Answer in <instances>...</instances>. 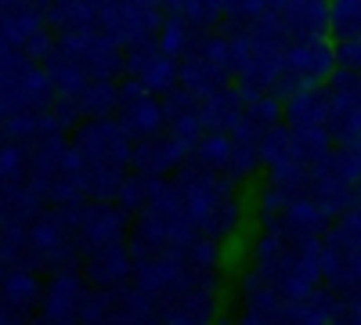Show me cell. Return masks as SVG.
<instances>
[{
	"mask_svg": "<svg viewBox=\"0 0 361 325\" xmlns=\"http://www.w3.org/2000/svg\"><path fill=\"white\" fill-rule=\"evenodd\" d=\"M177 195L185 221L195 228V235H209V239H224L243 221V202H238L235 188L224 173L202 170V166H180L177 170Z\"/></svg>",
	"mask_w": 361,
	"mask_h": 325,
	"instance_id": "6da1fadb",
	"label": "cell"
},
{
	"mask_svg": "<svg viewBox=\"0 0 361 325\" xmlns=\"http://www.w3.org/2000/svg\"><path fill=\"white\" fill-rule=\"evenodd\" d=\"M235 80L231 73V51H228V37L206 29L199 33L195 47L180 58V87L192 94V98H206L228 87Z\"/></svg>",
	"mask_w": 361,
	"mask_h": 325,
	"instance_id": "7a4b0ae2",
	"label": "cell"
},
{
	"mask_svg": "<svg viewBox=\"0 0 361 325\" xmlns=\"http://www.w3.org/2000/svg\"><path fill=\"white\" fill-rule=\"evenodd\" d=\"M163 18H166L163 0H102L98 8V29H105L127 51L152 44Z\"/></svg>",
	"mask_w": 361,
	"mask_h": 325,
	"instance_id": "3957f363",
	"label": "cell"
},
{
	"mask_svg": "<svg viewBox=\"0 0 361 325\" xmlns=\"http://www.w3.org/2000/svg\"><path fill=\"white\" fill-rule=\"evenodd\" d=\"M333 73H336L333 44H329L325 37L289 40L286 44V58H282V76L275 83V94L286 102L289 94L304 91V87H325Z\"/></svg>",
	"mask_w": 361,
	"mask_h": 325,
	"instance_id": "277c9868",
	"label": "cell"
},
{
	"mask_svg": "<svg viewBox=\"0 0 361 325\" xmlns=\"http://www.w3.org/2000/svg\"><path fill=\"white\" fill-rule=\"evenodd\" d=\"M116 112H119V127L134 137V145L166 130V105H163V98L148 94L145 87H137L134 80L127 87H119V109Z\"/></svg>",
	"mask_w": 361,
	"mask_h": 325,
	"instance_id": "5b68a950",
	"label": "cell"
},
{
	"mask_svg": "<svg viewBox=\"0 0 361 325\" xmlns=\"http://www.w3.org/2000/svg\"><path fill=\"white\" fill-rule=\"evenodd\" d=\"M127 73L137 87H145V91L156 94V98H166L170 91L180 87V62L170 58V54H163L156 47V40L127 51Z\"/></svg>",
	"mask_w": 361,
	"mask_h": 325,
	"instance_id": "8992f818",
	"label": "cell"
},
{
	"mask_svg": "<svg viewBox=\"0 0 361 325\" xmlns=\"http://www.w3.org/2000/svg\"><path fill=\"white\" fill-rule=\"evenodd\" d=\"M289 40L300 37H329V0H286L275 8Z\"/></svg>",
	"mask_w": 361,
	"mask_h": 325,
	"instance_id": "52a82bcc",
	"label": "cell"
},
{
	"mask_svg": "<svg viewBox=\"0 0 361 325\" xmlns=\"http://www.w3.org/2000/svg\"><path fill=\"white\" fill-rule=\"evenodd\" d=\"M80 239L94 250V246H109V243H123L127 235V210L119 206H90L80 214Z\"/></svg>",
	"mask_w": 361,
	"mask_h": 325,
	"instance_id": "ba28073f",
	"label": "cell"
},
{
	"mask_svg": "<svg viewBox=\"0 0 361 325\" xmlns=\"http://www.w3.org/2000/svg\"><path fill=\"white\" fill-rule=\"evenodd\" d=\"M282 120L293 130L329 127V91L325 87H304L282 102Z\"/></svg>",
	"mask_w": 361,
	"mask_h": 325,
	"instance_id": "9c48e42d",
	"label": "cell"
},
{
	"mask_svg": "<svg viewBox=\"0 0 361 325\" xmlns=\"http://www.w3.org/2000/svg\"><path fill=\"white\" fill-rule=\"evenodd\" d=\"M329 221H333V217H329L307 192H300L286 206V214L279 217V224L293 235V239H318V235L329 228Z\"/></svg>",
	"mask_w": 361,
	"mask_h": 325,
	"instance_id": "30bf717a",
	"label": "cell"
},
{
	"mask_svg": "<svg viewBox=\"0 0 361 325\" xmlns=\"http://www.w3.org/2000/svg\"><path fill=\"white\" fill-rule=\"evenodd\" d=\"M130 271H134V260H130V250L123 243H109V246L90 250V278L94 282L116 286V282H123Z\"/></svg>",
	"mask_w": 361,
	"mask_h": 325,
	"instance_id": "8fae6325",
	"label": "cell"
},
{
	"mask_svg": "<svg viewBox=\"0 0 361 325\" xmlns=\"http://www.w3.org/2000/svg\"><path fill=\"white\" fill-rule=\"evenodd\" d=\"M195 40H199V29L192 25V22H185L180 15H170L166 11V18H163V25H159V33H156V47L163 51V54H170V58H185L192 47H195Z\"/></svg>",
	"mask_w": 361,
	"mask_h": 325,
	"instance_id": "7c38bea8",
	"label": "cell"
},
{
	"mask_svg": "<svg viewBox=\"0 0 361 325\" xmlns=\"http://www.w3.org/2000/svg\"><path fill=\"white\" fill-rule=\"evenodd\" d=\"M76 307H83V297H80V286L73 275H58L47 289V318L54 325H69Z\"/></svg>",
	"mask_w": 361,
	"mask_h": 325,
	"instance_id": "4fadbf2b",
	"label": "cell"
},
{
	"mask_svg": "<svg viewBox=\"0 0 361 325\" xmlns=\"http://www.w3.org/2000/svg\"><path fill=\"white\" fill-rule=\"evenodd\" d=\"M322 163L333 170L343 185L361 188V141H336L333 152H329Z\"/></svg>",
	"mask_w": 361,
	"mask_h": 325,
	"instance_id": "5bb4252c",
	"label": "cell"
},
{
	"mask_svg": "<svg viewBox=\"0 0 361 325\" xmlns=\"http://www.w3.org/2000/svg\"><path fill=\"white\" fill-rule=\"evenodd\" d=\"M329 33L361 37V0H329Z\"/></svg>",
	"mask_w": 361,
	"mask_h": 325,
	"instance_id": "9a60e30c",
	"label": "cell"
},
{
	"mask_svg": "<svg viewBox=\"0 0 361 325\" xmlns=\"http://www.w3.org/2000/svg\"><path fill=\"white\" fill-rule=\"evenodd\" d=\"M4 297H8V307H29L37 297H40V282L29 275L25 268H18V271H11L4 282Z\"/></svg>",
	"mask_w": 361,
	"mask_h": 325,
	"instance_id": "2e32d148",
	"label": "cell"
},
{
	"mask_svg": "<svg viewBox=\"0 0 361 325\" xmlns=\"http://www.w3.org/2000/svg\"><path fill=\"white\" fill-rule=\"evenodd\" d=\"M333 66H336V73L361 76V37H336L333 40Z\"/></svg>",
	"mask_w": 361,
	"mask_h": 325,
	"instance_id": "e0dca14e",
	"label": "cell"
},
{
	"mask_svg": "<svg viewBox=\"0 0 361 325\" xmlns=\"http://www.w3.org/2000/svg\"><path fill=\"white\" fill-rule=\"evenodd\" d=\"M221 8H224L228 22H253V18L271 11L267 0H221Z\"/></svg>",
	"mask_w": 361,
	"mask_h": 325,
	"instance_id": "ac0fdd59",
	"label": "cell"
},
{
	"mask_svg": "<svg viewBox=\"0 0 361 325\" xmlns=\"http://www.w3.org/2000/svg\"><path fill=\"white\" fill-rule=\"evenodd\" d=\"M267 4H271V8H282V4H286V0H267Z\"/></svg>",
	"mask_w": 361,
	"mask_h": 325,
	"instance_id": "d6986e66",
	"label": "cell"
},
{
	"mask_svg": "<svg viewBox=\"0 0 361 325\" xmlns=\"http://www.w3.org/2000/svg\"><path fill=\"white\" fill-rule=\"evenodd\" d=\"M0 149H4V145H0Z\"/></svg>",
	"mask_w": 361,
	"mask_h": 325,
	"instance_id": "ffe728a7",
	"label": "cell"
}]
</instances>
